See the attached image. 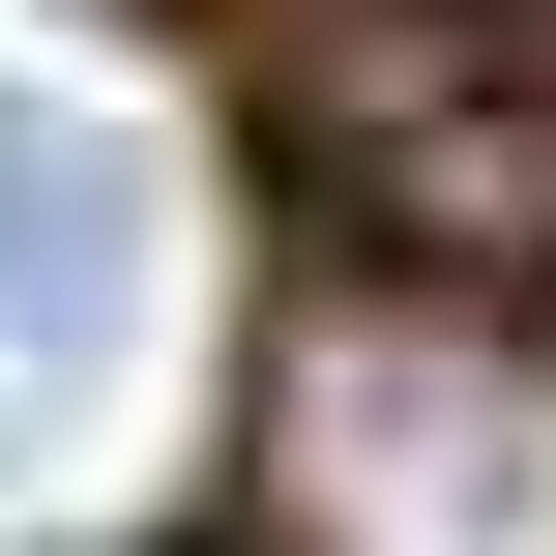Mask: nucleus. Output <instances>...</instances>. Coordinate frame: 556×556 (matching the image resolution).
<instances>
[{
  "instance_id": "nucleus-1",
  "label": "nucleus",
  "mask_w": 556,
  "mask_h": 556,
  "mask_svg": "<svg viewBox=\"0 0 556 556\" xmlns=\"http://www.w3.org/2000/svg\"><path fill=\"white\" fill-rule=\"evenodd\" d=\"M264 556H556L528 293H323L264 352Z\"/></svg>"
},
{
  "instance_id": "nucleus-2",
  "label": "nucleus",
  "mask_w": 556,
  "mask_h": 556,
  "mask_svg": "<svg viewBox=\"0 0 556 556\" xmlns=\"http://www.w3.org/2000/svg\"><path fill=\"white\" fill-rule=\"evenodd\" d=\"M147 323V147L88 88H0V440H59Z\"/></svg>"
}]
</instances>
